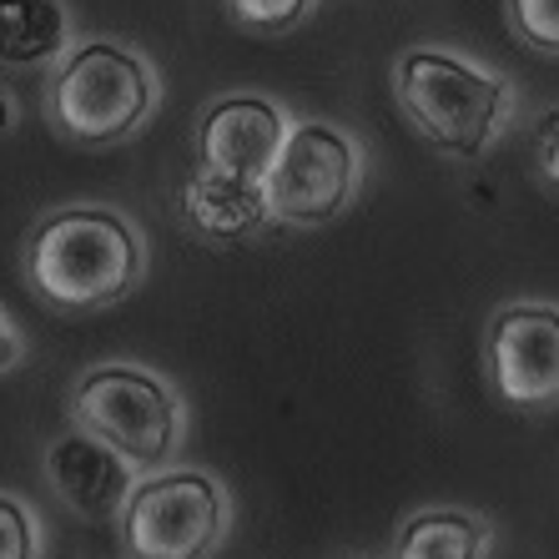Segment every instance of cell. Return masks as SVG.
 Instances as JSON below:
<instances>
[{"mask_svg": "<svg viewBox=\"0 0 559 559\" xmlns=\"http://www.w3.org/2000/svg\"><path fill=\"white\" fill-rule=\"evenodd\" d=\"M479 358L499 404L520 414H559V302L520 298L495 308Z\"/></svg>", "mask_w": 559, "mask_h": 559, "instance_id": "cell-7", "label": "cell"}, {"mask_svg": "<svg viewBox=\"0 0 559 559\" xmlns=\"http://www.w3.org/2000/svg\"><path fill=\"white\" fill-rule=\"evenodd\" d=\"M142 273V233L117 207H61L26 242V277L56 312L111 308L136 293Z\"/></svg>", "mask_w": 559, "mask_h": 559, "instance_id": "cell-2", "label": "cell"}, {"mask_svg": "<svg viewBox=\"0 0 559 559\" xmlns=\"http://www.w3.org/2000/svg\"><path fill=\"white\" fill-rule=\"evenodd\" d=\"M71 424L111 443L152 474L177 464L187 443V404L162 373L142 364H96L71 389Z\"/></svg>", "mask_w": 559, "mask_h": 559, "instance_id": "cell-4", "label": "cell"}, {"mask_svg": "<svg viewBox=\"0 0 559 559\" xmlns=\"http://www.w3.org/2000/svg\"><path fill=\"white\" fill-rule=\"evenodd\" d=\"M71 51V11L61 0H0V66L36 71Z\"/></svg>", "mask_w": 559, "mask_h": 559, "instance_id": "cell-12", "label": "cell"}, {"mask_svg": "<svg viewBox=\"0 0 559 559\" xmlns=\"http://www.w3.org/2000/svg\"><path fill=\"white\" fill-rule=\"evenodd\" d=\"M0 131H11V102H5V92H0Z\"/></svg>", "mask_w": 559, "mask_h": 559, "instance_id": "cell-18", "label": "cell"}, {"mask_svg": "<svg viewBox=\"0 0 559 559\" xmlns=\"http://www.w3.org/2000/svg\"><path fill=\"white\" fill-rule=\"evenodd\" d=\"M293 117L267 96H222L207 106V117L197 127V156L202 171H222V177H248L262 182L267 167L283 152Z\"/></svg>", "mask_w": 559, "mask_h": 559, "instance_id": "cell-9", "label": "cell"}, {"mask_svg": "<svg viewBox=\"0 0 559 559\" xmlns=\"http://www.w3.org/2000/svg\"><path fill=\"white\" fill-rule=\"evenodd\" d=\"M393 102L404 121L443 156L479 162L520 117V86L489 61L454 46H408L393 66Z\"/></svg>", "mask_w": 559, "mask_h": 559, "instance_id": "cell-1", "label": "cell"}, {"mask_svg": "<svg viewBox=\"0 0 559 559\" xmlns=\"http://www.w3.org/2000/svg\"><path fill=\"white\" fill-rule=\"evenodd\" d=\"M21 364V338H15V328L5 323V312H0V373H11Z\"/></svg>", "mask_w": 559, "mask_h": 559, "instance_id": "cell-17", "label": "cell"}, {"mask_svg": "<svg viewBox=\"0 0 559 559\" xmlns=\"http://www.w3.org/2000/svg\"><path fill=\"white\" fill-rule=\"evenodd\" d=\"M40 474H46L51 495L61 499L71 514L96 520V524L117 520L121 509H127L131 489H136V479H142V468L131 464L127 454H117L111 443H102L96 433L76 429V424L46 443Z\"/></svg>", "mask_w": 559, "mask_h": 559, "instance_id": "cell-8", "label": "cell"}, {"mask_svg": "<svg viewBox=\"0 0 559 559\" xmlns=\"http://www.w3.org/2000/svg\"><path fill=\"white\" fill-rule=\"evenodd\" d=\"M46 534H40V514L21 495L0 489V559H40Z\"/></svg>", "mask_w": 559, "mask_h": 559, "instance_id": "cell-13", "label": "cell"}, {"mask_svg": "<svg viewBox=\"0 0 559 559\" xmlns=\"http://www.w3.org/2000/svg\"><path fill=\"white\" fill-rule=\"evenodd\" d=\"M156 71L117 40H76L46 81V117L66 142L117 146L152 121Z\"/></svg>", "mask_w": 559, "mask_h": 559, "instance_id": "cell-3", "label": "cell"}, {"mask_svg": "<svg viewBox=\"0 0 559 559\" xmlns=\"http://www.w3.org/2000/svg\"><path fill=\"white\" fill-rule=\"evenodd\" d=\"M182 207L197 233L212 237V242H242V237L258 233L262 222H273L262 182L222 177V171H197L182 187Z\"/></svg>", "mask_w": 559, "mask_h": 559, "instance_id": "cell-10", "label": "cell"}, {"mask_svg": "<svg viewBox=\"0 0 559 559\" xmlns=\"http://www.w3.org/2000/svg\"><path fill=\"white\" fill-rule=\"evenodd\" d=\"M389 559H495V524L459 504L418 509L399 524Z\"/></svg>", "mask_w": 559, "mask_h": 559, "instance_id": "cell-11", "label": "cell"}, {"mask_svg": "<svg viewBox=\"0 0 559 559\" xmlns=\"http://www.w3.org/2000/svg\"><path fill=\"white\" fill-rule=\"evenodd\" d=\"M227 5H233L237 26L258 31V36H283L318 11V0H227Z\"/></svg>", "mask_w": 559, "mask_h": 559, "instance_id": "cell-15", "label": "cell"}, {"mask_svg": "<svg viewBox=\"0 0 559 559\" xmlns=\"http://www.w3.org/2000/svg\"><path fill=\"white\" fill-rule=\"evenodd\" d=\"M233 489L212 468H152L136 479L117 534L127 559H212L233 530Z\"/></svg>", "mask_w": 559, "mask_h": 559, "instance_id": "cell-5", "label": "cell"}, {"mask_svg": "<svg viewBox=\"0 0 559 559\" xmlns=\"http://www.w3.org/2000/svg\"><path fill=\"white\" fill-rule=\"evenodd\" d=\"M509 31L539 56H559V0H504Z\"/></svg>", "mask_w": 559, "mask_h": 559, "instance_id": "cell-14", "label": "cell"}, {"mask_svg": "<svg viewBox=\"0 0 559 559\" xmlns=\"http://www.w3.org/2000/svg\"><path fill=\"white\" fill-rule=\"evenodd\" d=\"M530 171H534V182L545 187V192L559 197V106L539 111V121H534V131H530Z\"/></svg>", "mask_w": 559, "mask_h": 559, "instance_id": "cell-16", "label": "cell"}, {"mask_svg": "<svg viewBox=\"0 0 559 559\" xmlns=\"http://www.w3.org/2000/svg\"><path fill=\"white\" fill-rule=\"evenodd\" d=\"M364 187V146L333 121H293L283 152L262 177L267 212L283 227H328Z\"/></svg>", "mask_w": 559, "mask_h": 559, "instance_id": "cell-6", "label": "cell"}]
</instances>
